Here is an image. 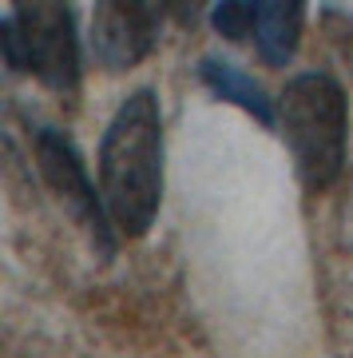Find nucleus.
<instances>
[{
  "instance_id": "1",
  "label": "nucleus",
  "mask_w": 353,
  "mask_h": 358,
  "mask_svg": "<svg viewBox=\"0 0 353 358\" xmlns=\"http://www.w3.org/2000/svg\"><path fill=\"white\" fill-rule=\"evenodd\" d=\"M163 108L155 88H135L107 120L96 155V176L119 239H143L163 207Z\"/></svg>"
},
{
  "instance_id": "2",
  "label": "nucleus",
  "mask_w": 353,
  "mask_h": 358,
  "mask_svg": "<svg viewBox=\"0 0 353 358\" xmlns=\"http://www.w3.org/2000/svg\"><path fill=\"white\" fill-rule=\"evenodd\" d=\"M278 136L310 195L329 192L350 164V96L326 68L294 76L278 96Z\"/></svg>"
},
{
  "instance_id": "3",
  "label": "nucleus",
  "mask_w": 353,
  "mask_h": 358,
  "mask_svg": "<svg viewBox=\"0 0 353 358\" xmlns=\"http://www.w3.org/2000/svg\"><path fill=\"white\" fill-rule=\"evenodd\" d=\"M4 16L20 40L28 76H36V84L48 88L52 96H63V100L80 96L84 56H80L72 0H13Z\"/></svg>"
},
{
  "instance_id": "4",
  "label": "nucleus",
  "mask_w": 353,
  "mask_h": 358,
  "mask_svg": "<svg viewBox=\"0 0 353 358\" xmlns=\"http://www.w3.org/2000/svg\"><path fill=\"white\" fill-rule=\"evenodd\" d=\"M32 152H36V171L44 179V187L56 195V203L72 215L88 243L96 247L100 259L115 255V231L112 215H107V203H103V192L96 187V179L88 176V164L80 155L76 140L60 128H36V140H32Z\"/></svg>"
},
{
  "instance_id": "5",
  "label": "nucleus",
  "mask_w": 353,
  "mask_h": 358,
  "mask_svg": "<svg viewBox=\"0 0 353 358\" xmlns=\"http://www.w3.org/2000/svg\"><path fill=\"white\" fill-rule=\"evenodd\" d=\"M167 0H96L91 4V56L103 72H131L159 44Z\"/></svg>"
},
{
  "instance_id": "6",
  "label": "nucleus",
  "mask_w": 353,
  "mask_h": 358,
  "mask_svg": "<svg viewBox=\"0 0 353 358\" xmlns=\"http://www.w3.org/2000/svg\"><path fill=\"white\" fill-rule=\"evenodd\" d=\"M254 13V48L262 64L286 68L302 48L310 0H250Z\"/></svg>"
},
{
  "instance_id": "7",
  "label": "nucleus",
  "mask_w": 353,
  "mask_h": 358,
  "mask_svg": "<svg viewBox=\"0 0 353 358\" xmlns=\"http://www.w3.org/2000/svg\"><path fill=\"white\" fill-rule=\"evenodd\" d=\"M199 80L211 88V96H218V100L234 103L239 112L254 115L262 128H278V100H270L262 84H258L250 72H242L239 64L206 56L199 64Z\"/></svg>"
},
{
  "instance_id": "8",
  "label": "nucleus",
  "mask_w": 353,
  "mask_h": 358,
  "mask_svg": "<svg viewBox=\"0 0 353 358\" xmlns=\"http://www.w3.org/2000/svg\"><path fill=\"white\" fill-rule=\"evenodd\" d=\"M211 28L230 44H246L254 40V13L250 0H215L211 4Z\"/></svg>"
},
{
  "instance_id": "9",
  "label": "nucleus",
  "mask_w": 353,
  "mask_h": 358,
  "mask_svg": "<svg viewBox=\"0 0 353 358\" xmlns=\"http://www.w3.org/2000/svg\"><path fill=\"white\" fill-rule=\"evenodd\" d=\"M211 4H215V0H167V8H171V20H175L179 28H195Z\"/></svg>"
}]
</instances>
